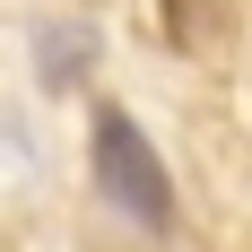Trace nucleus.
I'll list each match as a JSON object with an SVG mask.
<instances>
[{
    "label": "nucleus",
    "mask_w": 252,
    "mask_h": 252,
    "mask_svg": "<svg viewBox=\"0 0 252 252\" xmlns=\"http://www.w3.org/2000/svg\"><path fill=\"white\" fill-rule=\"evenodd\" d=\"M87 165H96V191L122 209L130 226H148V235L174 226V174H165V157L148 148V130L130 122V113H113V104L96 113V148H87Z\"/></svg>",
    "instance_id": "1"
}]
</instances>
